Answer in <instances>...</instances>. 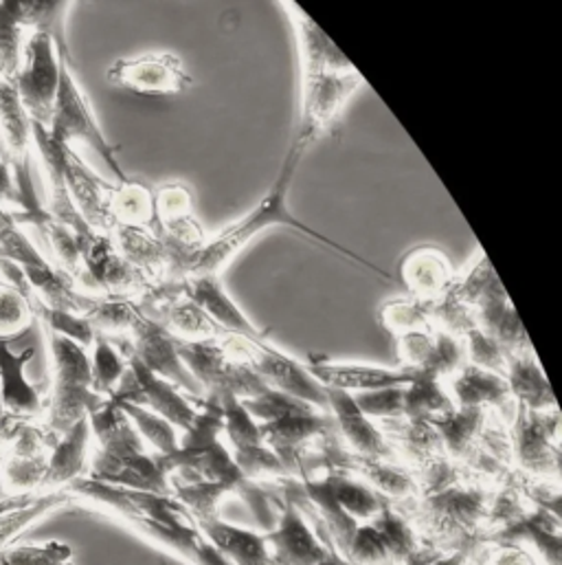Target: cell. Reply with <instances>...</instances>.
I'll return each instance as SVG.
<instances>
[{"instance_id":"obj_1","label":"cell","mask_w":562,"mask_h":565,"mask_svg":"<svg viewBox=\"0 0 562 565\" xmlns=\"http://www.w3.org/2000/svg\"><path fill=\"white\" fill-rule=\"evenodd\" d=\"M285 11L296 31L303 73L301 117L292 139L312 148L316 139L332 130L349 97L365 84V79L301 7L285 2Z\"/></svg>"},{"instance_id":"obj_2","label":"cell","mask_w":562,"mask_h":565,"mask_svg":"<svg viewBox=\"0 0 562 565\" xmlns=\"http://www.w3.org/2000/svg\"><path fill=\"white\" fill-rule=\"evenodd\" d=\"M307 150L310 148L303 146L301 141H296V139L290 141V148H288L285 159L281 163L280 174H278L273 188L269 190V194L247 216H242L238 223H234L227 230H223L216 238L205 241L203 249L198 252V256H196V260L192 265L190 278H194V276H218L220 269L225 265H229L262 232H267L271 227H292L299 234H303L305 238H310V241H314L318 245H325L327 249H332V252L341 254L343 258L352 260L354 265H360V267L374 271L382 280L396 282V278L391 274H387L385 269H380L374 263L360 258L358 254L349 252L347 247L338 245L336 241L318 234L316 230L307 227L303 221H299L296 216L290 214V210H288V192L292 188V179H294V174H296V170H299V166H301V161H303Z\"/></svg>"},{"instance_id":"obj_3","label":"cell","mask_w":562,"mask_h":565,"mask_svg":"<svg viewBox=\"0 0 562 565\" xmlns=\"http://www.w3.org/2000/svg\"><path fill=\"white\" fill-rule=\"evenodd\" d=\"M90 436L97 449L90 460L88 478L132 491L172 498L170 473L161 456H150L141 436L115 401H106L88 416Z\"/></svg>"},{"instance_id":"obj_4","label":"cell","mask_w":562,"mask_h":565,"mask_svg":"<svg viewBox=\"0 0 562 565\" xmlns=\"http://www.w3.org/2000/svg\"><path fill=\"white\" fill-rule=\"evenodd\" d=\"M44 337L51 354V394L44 403L42 425L57 440L75 423L97 412L106 398L93 390L88 350L53 332H44Z\"/></svg>"},{"instance_id":"obj_5","label":"cell","mask_w":562,"mask_h":565,"mask_svg":"<svg viewBox=\"0 0 562 565\" xmlns=\"http://www.w3.org/2000/svg\"><path fill=\"white\" fill-rule=\"evenodd\" d=\"M60 86H57V97L48 124V135L53 141L73 148V143L90 148L115 174L117 185L130 181L123 168L117 161V148L106 139L101 132L95 113L90 108L88 97L84 95L75 68H73V57L71 53H60Z\"/></svg>"},{"instance_id":"obj_6","label":"cell","mask_w":562,"mask_h":565,"mask_svg":"<svg viewBox=\"0 0 562 565\" xmlns=\"http://www.w3.org/2000/svg\"><path fill=\"white\" fill-rule=\"evenodd\" d=\"M486 515V491L451 484L424 495L415 515V524L424 529L433 540L453 544V551H460L477 544V531Z\"/></svg>"},{"instance_id":"obj_7","label":"cell","mask_w":562,"mask_h":565,"mask_svg":"<svg viewBox=\"0 0 562 565\" xmlns=\"http://www.w3.org/2000/svg\"><path fill=\"white\" fill-rule=\"evenodd\" d=\"M60 64L55 42L46 33H29L13 86L31 124L42 128L51 124L60 86Z\"/></svg>"},{"instance_id":"obj_8","label":"cell","mask_w":562,"mask_h":565,"mask_svg":"<svg viewBox=\"0 0 562 565\" xmlns=\"http://www.w3.org/2000/svg\"><path fill=\"white\" fill-rule=\"evenodd\" d=\"M110 401L145 407L183 431H187L198 416V409L190 403L183 390L150 372L132 354H128V370Z\"/></svg>"},{"instance_id":"obj_9","label":"cell","mask_w":562,"mask_h":565,"mask_svg":"<svg viewBox=\"0 0 562 565\" xmlns=\"http://www.w3.org/2000/svg\"><path fill=\"white\" fill-rule=\"evenodd\" d=\"M512 451L519 467L534 478H559L561 416L559 409L530 412L517 405Z\"/></svg>"},{"instance_id":"obj_10","label":"cell","mask_w":562,"mask_h":565,"mask_svg":"<svg viewBox=\"0 0 562 565\" xmlns=\"http://www.w3.org/2000/svg\"><path fill=\"white\" fill-rule=\"evenodd\" d=\"M130 350L134 359H139L150 372L156 376L170 381L179 390L187 392L190 396H201L203 387L192 376V372L185 367L181 354H179V337L172 334L165 323L148 319L143 312L137 317V321L130 328Z\"/></svg>"},{"instance_id":"obj_11","label":"cell","mask_w":562,"mask_h":565,"mask_svg":"<svg viewBox=\"0 0 562 565\" xmlns=\"http://www.w3.org/2000/svg\"><path fill=\"white\" fill-rule=\"evenodd\" d=\"M110 84L139 95H176L194 86L192 75L174 53H148L117 60L106 71Z\"/></svg>"},{"instance_id":"obj_12","label":"cell","mask_w":562,"mask_h":565,"mask_svg":"<svg viewBox=\"0 0 562 565\" xmlns=\"http://www.w3.org/2000/svg\"><path fill=\"white\" fill-rule=\"evenodd\" d=\"M31 119L20 104L13 82L0 79V141L4 146V161L13 170L15 185L22 196V205L37 199L29 177V152L33 148ZM22 210V207H20Z\"/></svg>"},{"instance_id":"obj_13","label":"cell","mask_w":562,"mask_h":565,"mask_svg":"<svg viewBox=\"0 0 562 565\" xmlns=\"http://www.w3.org/2000/svg\"><path fill=\"white\" fill-rule=\"evenodd\" d=\"M64 181L84 223L101 236H110L115 230L112 212H110V194L112 183L104 181L95 170L84 163V159L73 150H64Z\"/></svg>"},{"instance_id":"obj_14","label":"cell","mask_w":562,"mask_h":565,"mask_svg":"<svg viewBox=\"0 0 562 565\" xmlns=\"http://www.w3.org/2000/svg\"><path fill=\"white\" fill-rule=\"evenodd\" d=\"M264 542L269 565H318L332 555L288 500L283 502L275 529L264 533Z\"/></svg>"},{"instance_id":"obj_15","label":"cell","mask_w":562,"mask_h":565,"mask_svg":"<svg viewBox=\"0 0 562 565\" xmlns=\"http://www.w3.org/2000/svg\"><path fill=\"white\" fill-rule=\"evenodd\" d=\"M325 394L327 412H332L336 431L345 438L356 458L389 462V458H393L396 454L393 447L385 438L382 429L356 407L352 394L332 387H325Z\"/></svg>"},{"instance_id":"obj_16","label":"cell","mask_w":562,"mask_h":565,"mask_svg":"<svg viewBox=\"0 0 562 565\" xmlns=\"http://www.w3.org/2000/svg\"><path fill=\"white\" fill-rule=\"evenodd\" d=\"M185 299L201 306L225 332L231 337L247 339L256 345H269L267 334L247 317V312L234 301L218 276H194L187 278Z\"/></svg>"},{"instance_id":"obj_17","label":"cell","mask_w":562,"mask_h":565,"mask_svg":"<svg viewBox=\"0 0 562 565\" xmlns=\"http://www.w3.org/2000/svg\"><path fill=\"white\" fill-rule=\"evenodd\" d=\"M303 365L323 387L341 390L347 394L409 385L413 379V370H407V367L387 370V367H378V365L338 363V361L314 359V356H310Z\"/></svg>"},{"instance_id":"obj_18","label":"cell","mask_w":562,"mask_h":565,"mask_svg":"<svg viewBox=\"0 0 562 565\" xmlns=\"http://www.w3.org/2000/svg\"><path fill=\"white\" fill-rule=\"evenodd\" d=\"M33 354V348L13 352L7 341H0V396L7 418L42 423L44 398L24 374Z\"/></svg>"},{"instance_id":"obj_19","label":"cell","mask_w":562,"mask_h":565,"mask_svg":"<svg viewBox=\"0 0 562 565\" xmlns=\"http://www.w3.org/2000/svg\"><path fill=\"white\" fill-rule=\"evenodd\" d=\"M90 438V423L88 418H82L53 443L37 493H57L84 478L88 469Z\"/></svg>"},{"instance_id":"obj_20","label":"cell","mask_w":562,"mask_h":565,"mask_svg":"<svg viewBox=\"0 0 562 565\" xmlns=\"http://www.w3.org/2000/svg\"><path fill=\"white\" fill-rule=\"evenodd\" d=\"M446 392L455 407H482L499 414L517 412V403L510 394L506 376L466 363L460 372L448 379Z\"/></svg>"},{"instance_id":"obj_21","label":"cell","mask_w":562,"mask_h":565,"mask_svg":"<svg viewBox=\"0 0 562 565\" xmlns=\"http://www.w3.org/2000/svg\"><path fill=\"white\" fill-rule=\"evenodd\" d=\"M22 274L33 297V308L44 306L55 310H68L75 315H86L95 303L93 295L82 292L68 274L55 269L48 263L40 267H22Z\"/></svg>"},{"instance_id":"obj_22","label":"cell","mask_w":562,"mask_h":565,"mask_svg":"<svg viewBox=\"0 0 562 565\" xmlns=\"http://www.w3.org/2000/svg\"><path fill=\"white\" fill-rule=\"evenodd\" d=\"M506 381L515 403L530 412H550L559 409L556 396L548 376L543 374L534 350L512 352L508 356V372Z\"/></svg>"},{"instance_id":"obj_23","label":"cell","mask_w":562,"mask_h":565,"mask_svg":"<svg viewBox=\"0 0 562 565\" xmlns=\"http://www.w3.org/2000/svg\"><path fill=\"white\" fill-rule=\"evenodd\" d=\"M490 540L499 544L530 542L539 551V555L548 565H561V520L559 513L550 509H541L534 515H526L519 520H508L506 526L495 533Z\"/></svg>"},{"instance_id":"obj_24","label":"cell","mask_w":562,"mask_h":565,"mask_svg":"<svg viewBox=\"0 0 562 565\" xmlns=\"http://www.w3.org/2000/svg\"><path fill=\"white\" fill-rule=\"evenodd\" d=\"M437 431L444 456L451 460H471L488 423V409L482 407H455L442 416L429 420Z\"/></svg>"},{"instance_id":"obj_25","label":"cell","mask_w":562,"mask_h":565,"mask_svg":"<svg viewBox=\"0 0 562 565\" xmlns=\"http://www.w3.org/2000/svg\"><path fill=\"white\" fill-rule=\"evenodd\" d=\"M203 537L231 565H269L264 535L225 524L220 518L196 522Z\"/></svg>"},{"instance_id":"obj_26","label":"cell","mask_w":562,"mask_h":565,"mask_svg":"<svg viewBox=\"0 0 562 565\" xmlns=\"http://www.w3.org/2000/svg\"><path fill=\"white\" fill-rule=\"evenodd\" d=\"M402 282L415 299H440L453 282V269L437 249H415L402 263Z\"/></svg>"},{"instance_id":"obj_27","label":"cell","mask_w":562,"mask_h":565,"mask_svg":"<svg viewBox=\"0 0 562 565\" xmlns=\"http://www.w3.org/2000/svg\"><path fill=\"white\" fill-rule=\"evenodd\" d=\"M64 504H71V498L64 491L2 500L0 502V551L7 548L15 537H20L31 524L42 520L51 511L62 509Z\"/></svg>"},{"instance_id":"obj_28","label":"cell","mask_w":562,"mask_h":565,"mask_svg":"<svg viewBox=\"0 0 562 565\" xmlns=\"http://www.w3.org/2000/svg\"><path fill=\"white\" fill-rule=\"evenodd\" d=\"M110 212H112L115 227L123 225V227H143V230L159 232L154 194L139 181L130 179L112 188Z\"/></svg>"},{"instance_id":"obj_29","label":"cell","mask_w":562,"mask_h":565,"mask_svg":"<svg viewBox=\"0 0 562 565\" xmlns=\"http://www.w3.org/2000/svg\"><path fill=\"white\" fill-rule=\"evenodd\" d=\"M398 423L400 425L389 429V434H385V438L387 440L391 438L389 445L391 447L396 445L402 456H407L411 462L420 465L422 469H426L429 465L444 458L442 440L429 420L398 418Z\"/></svg>"},{"instance_id":"obj_30","label":"cell","mask_w":562,"mask_h":565,"mask_svg":"<svg viewBox=\"0 0 562 565\" xmlns=\"http://www.w3.org/2000/svg\"><path fill=\"white\" fill-rule=\"evenodd\" d=\"M455 409L444 381L433 374L413 370L411 383L404 387V418L407 420H431Z\"/></svg>"},{"instance_id":"obj_31","label":"cell","mask_w":562,"mask_h":565,"mask_svg":"<svg viewBox=\"0 0 562 565\" xmlns=\"http://www.w3.org/2000/svg\"><path fill=\"white\" fill-rule=\"evenodd\" d=\"M73 2H55V0H18L22 24L29 33H46L57 53H71L66 40V15Z\"/></svg>"},{"instance_id":"obj_32","label":"cell","mask_w":562,"mask_h":565,"mask_svg":"<svg viewBox=\"0 0 562 565\" xmlns=\"http://www.w3.org/2000/svg\"><path fill=\"white\" fill-rule=\"evenodd\" d=\"M90 352V376L93 390L101 398H112L128 370V352H123L110 337L95 334Z\"/></svg>"},{"instance_id":"obj_33","label":"cell","mask_w":562,"mask_h":565,"mask_svg":"<svg viewBox=\"0 0 562 565\" xmlns=\"http://www.w3.org/2000/svg\"><path fill=\"white\" fill-rule=\"evenodd\" d=\"M327 478H329L336 502L358 524H367V522L376 520L382 513V509L387 507V500L380 498L374 489H369L365 482L347 478L338 469H332L327 473Z\"/></svg>"},{"instance_id":"obj_34","label":"cell","mask_w":562,"mask_h":565,"mask_svg":"<svg viewBox=\"0 0 562 565\" xmlns=\"http://www.w3.org/2000/svg\"><path fill=\"white\" fill-rule=\"evenodd\" d=\"M349 469H358V473L369 482L367 487L374 489L380 498L402 500L411 498L420 491V484L404 471L385 460H365V458H349Z\"/></svg>"},{"instance_id":"obj_35","label":"cell","mask_w":562,"mask_h":565,"mask_svg":"<svg viewBox=\"0 0 562 565\" xmlns=\"http://www.w3.org/2000/svg\"><path fill=\"white\" fill-rule=\"evenodd\" d=\"M26 38L18 0H0V79L13 82L18 75Z\"/></svg>"},{"instance_id":"obj_36","label":"cell","mask_w":562,"mask_h":565,"mask_svg":"<svg viewBox=\"0 0 562 565\" xmlns=\"http://www.w3.org/2000/svg\"><path fill=\"white\" fill-rule=\"evenodd\" d=\"M141 315L137 299L134 297H123V295H106V297H95V303L90 310L84 315L95 332L106 334V337H117L123 332H130L132 323Z\"/></svg>"},{"instance_id":"obj_37","label":"cell","mask_w":562,"mask_h":565,"mask_svg":"<svg viewBox=\"0 0 562 565\" xmlns=\"http://www.w3.org/2000/svg\"><path fill=\"white\" fill-rule=\"evenodd\" d=\"M165 328L176 334L179 339L187 341H201V339H229L231 334L225 332L201 306H196L190 299L176 301L167 317H165Z\"/></svg>"},{"instance_id":"obj_38","label":"cell","mask_w":562,"mask_h":565,"mask_svg":"<svg viewBox=\"0 0 562 565\" xmlns=\"http://www.w3.org/2000/svg\"><path fill=\"white\" fill-rule=\"evenodd\" d=\"M117 405L128 416V420L132 423V427L141 436V440H145L156 451V456H170L179 449L176 427L170 425L165 418H161L159 414H154L145 407H139V405H130V403H117Z\"/></svg>"},{"instance_id":"obj_39","label":"cell","mask_w":562,"mask_h":565,"mask_svg":"<svg viewBox=\"0 0 562 565\" xmlns=\"http://www.w3.org/2000/svg\"><path fill=\"white\" fill-rule=\"evenodd\" d=\"M464 365H466V345L460 341V337L435 328L431 352L418 370L444 381V379H451L455 372H460Z\"/></svg>"},{"instance_id":"obj_40","label":"cell","mask_w":562,"mask_h":565,"mask_svg":"<svg viewBox=\"0 0 562 565\" xmlns=\"http://www.w3.org/2000/svg\"><path fill=\"white\" fill-rule=\"evenodd\" d=\"M431 303L424 299H400V301H389L380 310V321L387 330H391L396 337L413 330H424L433 328L431 321Z\"/></svg>"},{"instance_id":"obj_41","label":"cell","mask_w":562,"mask_h":565,"mask_svg":"<svg viewBox=\"0 0 562 565\" xmlns=\"http://www.w3.org/2000/svg\"><path fill=\"white\" fill-rule=\"evenodd\" d=\"M33 315L42 321V330L44 332H53L60 334L82 348H90L95 341V328L93 323L84 317V315H75L68 310H55V308H44V306H35Z\"/></svg>"},{"instance_id":"obj_42","label":"cell","mask_w":562,"mask_h":565,"mask_svg":"<svg viewBox=\"0 0 562 565\" xmlns=\"http://www.w3.org/2000/svg\"><path fill=\"white\" fill-rule=\"evenodd\" d=\"M33 301L22 290L0 284V341H11L26 332L33 321Z\"/></svg>"},{"instance_id":"obj_43","label":"cell","mask_w":562,"mask_h":565,"mask_svg":"<svg viewBox=\"0 0 562 565\" xmlns=\"http://www.w3.org/2000/svg\"><path fill=\"white\" fill-rule=\"evenodd\" d=\"M0 252L20 267H40L48 260L26 238L24 230L18 227L11 212L0 205Z\"/></svg>"},{"instance_id":"obj_44","label":"cell","mask_w":562,"mask_h":565,"mask_svg":"<svg viewBox=\"0 0 562 565\" xmlns=\"http://www.w3.org/2000/svg\"><path fill=\"white\" fill-rule=\"evenodd\" d=\"M464 337H466V345H468L466 354L471 356L473 365L484 367L488 372H495L499 376H506V372H508V352L504 350V345L495 337L484 332L479 326L468 330Z\"/></svg>"},{"instance_id":"obj_45","label":"cell","mask_w":562,"mask_h":565,"mask_svg":"<svg viewBox=\"0 0 562 565\" xmlns=\"http://www.w3.org/2000/svg\"><path fill=\"white\" fill-rule=\"evenodd\" d=\"M0 565H75L66 544L48 542L44 546H7L0 551Z\"/></svg>"},{"instance_id":"obj_46","label":"cell","mask_w":562,"mask_h":565,"mask_svg":"<svg viewBox=\"0 0 562 565\" xmlns=\"http://www.w3.org/2000/svg\"><path fill=\"white\" fill-rule=\"evenodd\" d=\"M404 387H385V390H374V392H360L352 394L356 407L367 416V418H380V420H398L404 418Z\"/></svg>"},{"instance_id":"obj_47","label":"cell","mask_w":562,"mask_h":565,"mask_svg":"<svg viewBox=\"0 0 562 565\" xmlns=\"http://www.w3.org/2000/svg\"><path fill=\"white\" fill-rule=\"evenodd\" d=\"M156 203V221H159V230L194 218L192 212V196L183 185H165L159 190V194L154 196Z\"/></svg>"},{"instance_id":"obj_48","label":"cell","mask_w":562,"mask_h":565,"mask_svg":"<svg viewBox=\"0 0 562 565\" xmlns=\"http://www.w3.org/2000/svg\"><path fill=\"white\" fill-rule=\"evenodd\" d=\"M0 205L7 210L22 207V196H20V190L13 179V170L4 159H0Z\"/></svg>"},{"instance_id":"obj_49","label":"cell","mask_w":562,"mask_h":565,"mask_svg":"<svg viewBox=\"0 0 562 565\" xmlns=\"http://www.w3.org/2000/svg\"><path fill=\"white\" fill-rule=\"evenodd\" d=\"M471 551H473V546H466V548H460V551H453V553H448L446 557H440V555H435V557H422L420 553L413 557V562L409 565H464L466 564V559H468V555H471Z\"/></svg>"},{"instance_id":"obj_50","label":"cell","mask_w":562,"mask_h":565,"mask_svg":"<svg viewBox=\"0 0 562 565\" xmlns=\"http://www.w3.org/2000/svg\"><path fill=\"white\" fill-rule=\"evenodd\" d=\"M497 565H530V559L517 551H504L497 557Z\"/></svg>"},{"instance_id":"obj_51","label":"cell","mask_w":562,"mask_h":565,"mask_svg":"<svg viewBox=\"0 0 562 565\" xmlns=\"http://www.w3.org/2000/svg\"><path fill=\"white\" fill-rule=\"evenodd\" d=\"M318 565H347L345 564V562H343V559H338V557H336V555H334V553H332V555H329V557H327V559H325V562H321V564Z\"/></svg>"},{"instance_id":"obj_52","label":"cell","mask_w":562,"mask_h":565,"mask_svg":"<svg viewBox=\"0 0 562 565\" xmlns=\"http://www.w3.org/2000/svg\"><path fill=\"white\" fill-rule=\"evenodd\" d=\"M4 409H2V396H0V431H2V425H4Z\"/></svg>"},{"instance_id":"obj_53","label":"cell","mask_w":562,"mask_h":565,"mask_svg":"<svg viewBox=\"0 0 562 565\" xmlns=\"http://www.w3.org/2000/svg\"><path fill=\"white\" fill-rule=\"evenodd\" d=\"M0 460H2V458H0Z\"/></svg>"}]
</instances>
